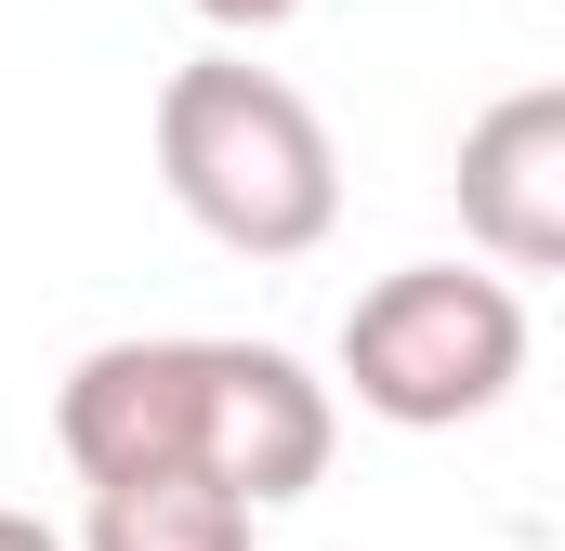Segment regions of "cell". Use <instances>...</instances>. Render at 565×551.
Returning a JSON list of instances; mask_svg holds the SVG:
<instances>
[{
    "label": "cell",
    "mask_w": 565,
    "mask_h": 551,
    "mask_svg": "<svg viewBox=\"0 0 565 551\" xmlns=\"http://www.w3.org/2000/svg\"><path fill=\"white\" fill-rule=\"evenodd\" d=\"M53 446L79 486H158V473H198L224 486L250 526L302 499L342 446V408L329 381L289 355V342H93L53 395Z\"/></svg>",
    "instance_id": "cell-1"
},
{
    "label": "cell",
    "mask_w": 565,
    "mask_h": 551,
    "mask_svg": "<svg viewBox=\"0 0 565 551\" xmlns=\"http://www.w3.org/2000/svg\"><path fill=\"white\" fill-rule=\"evenodd\" d=\"M158 184L198 237L237 263H302L342 224V144L329 119L250 53H198L158 79Z\"/></svg>",
    "instance_id": "cell-2"
},
{
    "label": "cell",
    "mask_w": 565,
    "mask_h": 551,
    "mask_svg": "<svg viewBox=\"0 0 565 551\" xmlns=\"http://www.w3.org/2000/svg\"><path fill=\"white\" fill-rule=\"evenodd\" d=\"M342 381L395 433H460L526 381V289L473 263H395L342 315Z\"/></svg>",
    "instance_id": "cell-3"
},
{
    "label": "cell",
    "mask_w": 565,
    "mask_h": 551,
    "mask_svg": "<svg viewBox=\"0 0 565 551\" xmlns=\"http://www.w3.org/2000/svg\"><path fill=\"white\" fill-rule=\"evenodd\" d=\"M460 237L487 250L500 276H553L565 263V93L526 79L500 93L473 132H460Z\"/></svg>",
    "instance_id": "cell-4"
},
{
    "label": "cell",
    "mask_w": 565,
    "mask_h": 551,
    "mask_svg": "<svg viewBox=\"0 0 565 551\" xmlns=\"http://www.w3.org/2000/svg\"><path fill=\"white\" fill-rule=\"evenodd\" d=\"M79 551H264V539H250V512H237L224 486L158 473V486H93Z\"/></svg>",
    "instance_id": "cell-5"
},
{
    "label": "cell",
    "mask_w": 565,
    "mask_h": 551,
    "mask_svg": "<svg viewBox=\"0 0 565 551\" xmlns=\"http://www.w3.org/2000/svg\"><path fill=\"white\" fill-rule=\"evenodd\" d=\"M184 13H198V26H224V40H264V26L302 13V0H184Z\"/></svg>",
    "instance_id": "cell-6"
},
{
    "label": "cell",
    "mask_w": 565,
    "mask_h": 551,
    "mask_svg": "<svg viewBox=\"0 0 565 551\" xmlns=\"http://www.w3.org/2000/svg\"><path fill=\"white\" fill-rule=\"evenodd\" d=\"M0 551H66V539H53L40 512H0Z\"/></svg>",
    "instance_id": "cell-7"
}]
</instances>
